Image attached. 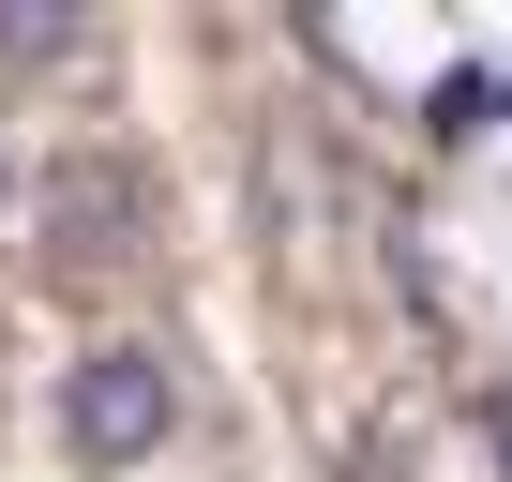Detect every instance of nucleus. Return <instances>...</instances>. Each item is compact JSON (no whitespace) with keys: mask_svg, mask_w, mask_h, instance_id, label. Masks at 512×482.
Instances as JSON below:
<instances>
[{"mask_svg":"<svg viewBox=\"0 0 512 482\" xmlns=\"http://www.w3.org/2000/svg\"><path fill=\"white\" fill-rule=\"evenodd\" d=\"M166 422H181V362L166 347H91L61 377V452L76 467H136V452H166Z\"/></svg>","mask_w":512,"mask_h":482,"instance_id":"f257e3e1","label":"nucleus"},{"mask_svg":"<svg viewBox=\"0 0 512 482\" xmlns=\"http://www.w3.org/2000/svg\"><path fill=\"white\" fill-rule=\"evenodd\" d=\"M121 226H136V166H61V181H46V241H31V257H46L61 287H91V272L136 257Z\"/></svg>","mask_w":512,"mask_h":482,"instance_id":"f03ea898","label":"nucleus"},{"mask_svg":"<svg viewBox=\"0 0 512 482\" xmlns=\"http://www.w3.org/2000/svg\"><path fill=\"white\" fill-rule=\"evenodd\" d=\"M76 46V16H0V61H61Z\"/></svg>","mask_w":512,"mask_h":482,"instance_id":"7ed1b4c3","label":"nucleus"},{"mask_svg":"<svg viewBox=\"0 0 512 482\" xmlns=\"http://www.w3.org/2000/svg\"><path fill=\"white\" fill-rule=\"evenodd\" d=\"M482 437H497V467H512V392H482Z\"/></svg>","mask_w":512,"mask_h":482,"instance_id":"20e7f679","label":"nucleus"}]
</instances>
